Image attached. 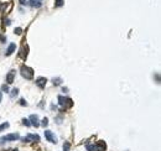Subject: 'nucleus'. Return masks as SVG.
Listing matches in <instances>:
<instances>
[{
    "mask_svg": "<svg viewBox=\"0 0 161 151\" xmlns=\"http://www.w3.org/2000/svg\"><path fill=\"white\" fill-rule=\"evenodd\" d=\"M20 73L24 78H26V79H32L34 78V70L30 68L27 66H21V68H20Z\"/></svg>",
    "mask_w": 161,
    "mask_h": 151,
    "instance_id": "f257e3e1",
    "label": "nucleus"
},
{
    "mask_svg": "<svg viewBox=\"0 0 161 151\" xmlns=\"http://www.w3.org/2000/svg\"><path fill=\"white\" fill-rule=\"evenodd\" d=\"M20 139V135L19 134H9V135H5V136L0 138V144H4V143H8V141H16V140Z\"/></svg>",
    "mask_w": 161,
    "mask_h": 151,
    "instance_id": "f03ea898",
    "label": "nucleus"
},
{
    "mask_svg": "<svg viewBox=\"0 0 161 151\" xmlns=\"http://www.w3.org/2000/svg\"><path fill=\"white\" fill-rule=\"evenodd\" d=\"M58 103L60 105L65 107V108H71L72 105H73V102H72V99H70V98H66V97H62V96H58Z\"/></svg>",
    "mask_w": 161,
    "mask_h": 151,
    "instance_id": "7ed1b4c3",
    "label": "nucleus"
},
{
    "mask_svg": "<svg viewBox=\"0 0 161 151\" xmlns=\"http://www.w3.org/2000/svg\"><path fill=\"white\" fill-rule=\"evenodd\" d=\"M45 138L47 139V141L52 143V144H56L57 143V138L56 135L51 131V130H45Z\"/></svg>",
    "mask_w": 161,
    "mask_h": 151,
    "instance_id": "20e7f679",
    "label": "nucleus"
},
{
    "mask_svg": "<svg viewBox=\"0 0 161 151\" xmlns=\"http://www.w3.org/2000/svg\"><path fill=\"white\" fill-rule=\"evenodd\" d=\"M27 51H29L27 45H22V47L19 50V57H20V58L26 60V57H27Z\"/></svg>",
    "mask_w": 161,
    "mask_h": 151,
    "instance_id": "39448f33",
    "label": "nucleus"
},
{
    "mask_svg": "<svg viewBox=\"0 0 161 151\" xmlns=\"http://www.w3.org/2000/svg\"><path fill=\"white\" fill-rule=\"evenodd\" d=\"M30 124L31 125H34L35 128H39L40 125H41V123H40V120H39V117L37 115H35V114H32V115L30 117Z\"/></svg>",
    "mask_w": 161,
    "mask_h": 151,
    "instance_id": "423d86ee",
    "label": "nucleus"
},
{
    "mask_svg": "<svg viewBox=\"0 0 161 151\" xmlns=\"http://www.w3.org/2000/svg\"><path fill=\"white\" fill-rule=\"evenodd\" d=\"M46 83H47V79H46L45 77H39L37 79H36V86L41 88V89H44L46 87Z\"/></svg>",
    "mask_w": 161,
    "mask_h": 151,
    "instance_id": "0eeeda50",
    "label": "nucleus"
},
{
    "mask_svg": "<svg viewBox=\"0 0 161 151\" xmlns=\"http://www.w3.org/2000/svg\"><path fill=\"white\" fill-rule=\"evenodd\" d=\"M31 140H34V141H40V136H39V135L29 134L27 136H25V138L22 139V141H25V143H30Z\"/></svg>",
    "mask_w": 161,
    "mask_h": 151,
    "instance_id": "6e6552de",
    "label": "nucleus"
},
{
    "mask_svg": "<svg viewBox=\"0 0 161 151\" xmlns=\"http://www.w3.org/2000/svg\"><path fill=\"white\" fill-rule=\"evenodd\" d=\"M94 149L97 150V151H105V149H107V145H105V143L104 141H98L96 145H94Z\"/></svg>",
    "mask_w": 161,
    "mask_h": 151,
    "instance_id": "1a4fd4ad",
    "label": "nucleus"
},
{
    "mask_svg": "<svg viewBox=\"0 0 161 151\" xmlns=\"http://www.w3.org/2000/svg\"><path fill=\"white\" fill-rule=\"evenodd\" d=\"M14 78H15V71L14 70H11L8 73V76H6V82L9 83V84H11V83L14 82Z\"/></svg>",
    "mask_w": 161,
    "mask_h": 151,
    "instance_id": "9d476101",
    "label": "nucleus"
},
{
    "mask_svg": "<svg viewBox=\"0 0 161 151\" xmlns=\"http://www.w3.org/2000/svg\"><path fill=\"white\" fill-rule=\"evenodd\" d=\"M31 6H34V8H40L41 5H42V0H29V3Z\"/></svg>",
    "mask_w": 161,
    "mask_h": 151,
    "instance_id": "9b49d317",
    "label": "nucleus"
},
{
    "mask_svg": "<svg viewBox=\"0 0 161 151\" xmlns=\"http://www.w3.org/2000/svg\"><path fill=\"white\" fill-rule=\"evenodd\" d=\"M15 48H16V45H15V44H10L9 47H8V50H6V56H10V55H11L13 52L15 51Z\"/></svg>",
    "mask_w": 161,
    "mask_h": 151,
    "instance_id": "f8f14e48",
    "label": "nucleus"
},
{
    "mask_svg": "<svg viewBox=\"0 0 161 151\" xmlns=\"http://www.w3.org/2000/svg\"><path fill=\"white\" fill-rule=\"evenodd\" d=\"M18 93H19V89H18V88H14V89L11 91V93H10V97H11V98H15V97L18 96Z\"/></svg>",
    "mask_w": 161,
    "mask_h": 151,
    "instance_id": "ddd939ff",
    "label": "nucleus"
},
{
    "mask_svg": "<svg viewBox=\"0 0 161 151\" xmlns=\"http://www.w3.org/2000/svg\"><path fill=\"white\" fill-rule=\"evenodd\" d=\"M55 5H56V8H60V6H62L63 5V3H65V0H55Z\"/></svg>",
    "mask_w": 161,
    "mask_h": 151,
    "instance_id": "4468645a",
    "label": "nucleus"
},
{
    "mask_svg": "<svg viewBox=\"0 0 161 151\" xmlns=\"http://www.w3.org/2000/svg\"><path fill=\"white\" fill-rule=\"evenodd\" d=\"M9 126H10V124H9V123H4L3 125H0V133H1L4 129H8Z\"/></svg>",
    "mask_w": 161,
    "mask_h": 151,
    "instance_id": "2eb2a0df",
    "label": "nucleus"
},
{
    "mask_svg": "<svg viewBox=\"0 0 161 151\" xmlns=\"http://www.w3.org/2000/svg\"><path fill=\"white\" fill-rule=\"evenodd\" d=\"M61 78H53V84L55 86H60L61 84Z\"/></svg>",
    "mask_w": 161,
    "mask_h": 151,
    "instance_id": "dca6fc26",
    "label": "nucleus"
},
{
    "mask_svg": "<svg viewBox=\"0 0 161 151\" xmlns=\"http://www.w3.org/2000/svg\"><path fill=\"white\" fill-rule=\"evenodd\" d=\"M22 124H24V125H25V126H30V125H31V124H30V120H29V119H22Z\"/></svg>",
    "mask_w": 161,
    "mask_h": 151,
    "instance_id": "f3484780",
    "label": "nucleus"
},
{
    "mask_svg": "<svg viewBox=\"0 0 161 151\" xmlns=\"http://www.w3.org/2000/svg\"><path fill=\"white\" fill-rule=\"evenodd\" d=\"M47 124H49V119H47V118H44V120H42V123H41V125L47 126Z\"/></svg>",
    "mask_w": 161,
    "mask_h": 151,
    "instance_id": "a211bd4d",
    "label": "nucleus"
},
{
    "mask_svg": "<svg viewBox=\"0 0 161 151\" xmlns=\"http://www.w3.org/2000/svg\"><path fill=\"white\" fill-rule=\"evenodd\" d=\"M1 89H3V92H5V93H9V88H8L6 84H4V86L1 87Z\"/></svg>",
    "mask_w": 161,
    "mask_h": 151,
    "instance_id": "6ab92c4d",
    "label": "nucleus"
},
{
    "mask_svg": "<svg viewBox=\"0 0 161 151\" xmlns=\"http://www.w3.org/2000/svg\"><path fill=\"white\" fill-rule=\"evenodd\" d=\"M15 34L16 35H21L22 34V30L20 29V27H18V29H15Z\"/></svg>",
    "mask_w": 161,
    "mask_h": 151,
    "instance_id": "aec40b11",
    "label": "nucleus"
},
{
    "mask_svg": "<svg viewBox=\"0 0 161 151\" xmlns=\"http://www.w3.org/2000/svg\"><path fill=\"white\" fill-rule=\"evenodd\" d=\"M87 150L88 151H93V150H94V146H93V145H87Z\"/></svg>",
    "mask_w": 161,
    "mask_h": 151,
    "instance_id": "412c9836",
    "label": "nucleus"
},
{
    "mask_svg": "<svg viewBox=\"0 0 161 151\" xmlns=\"http://www.w3.org/2000/svg\"><path fill=\"white\" fill-rule=\"evenodd\" d=\"M68 150H70V144L66 143V144H65V151H68Z\"/></svg>",
    "mask_w": 161,
    "mask_h": 151,
    "instance_id": "4be33fe9",
    "label": "nucleus"
},
{
    "mask_svg": "<svg viewBox=\"0 0 161 151\" xmlns=\"http://www.w3.org/2000/svg\"><path fill=\"white\" fill-rule=\"evenodd\" d=\"M19 1H20V4H21V5H26L27 4L26 0H19Z\"/></svg>",
    "mask_w": 161,
    "mask_h": 151,
    "instance_id": "5701e85b",
    "label": "nucleus"
},
{
    "mask_svg": "<svg viewBox=\"0 0 161 151\" xmlns=\"http://www.w3.org/2000/svg\"><path fill=\"white\" fill-rule=\"evenodd\" d=\"M20 104H21V105H27V103L25 102L24 99H21V100H20Z\"/></svg>",
    "mask_w": 161,
    "mask_h": 151,
    "instance_id": "b1692460",
    "label": "nucleus"
},
{
    "mask_svg": "<svg viewBox=\"0 0 161 151\" xmlns=\"http://www.w3.org/2000/svg\"><path fill=\"white\" fill-rule=\"evenodd\" d=\"M1 99H3V94H1V92H0V103H1Z\"/></svg>",
    "mask_w": 161,
    "mask_h": 151,
    "instance_id": "393cba45",
    "label": "nucleus"
},
{
    "mask_svg": "<svg viewBox=\"0 0 161 151\" xmlns=\"http://www.w3.org/2000/svg\"><path fill=\"white\" fill-rule=\"evenodd\" d=\"M5 151H18V150H5Z\"/></svg>",
    "mask_w": 161,
    "mask_h": 151,
    "instance_id": "a878e982",
    "label": "nucleus"
}]
</instances>
